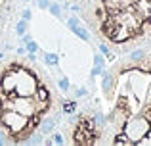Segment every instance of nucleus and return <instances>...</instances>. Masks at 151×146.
<instances>
[{
    "mask_svg": "<svg viewBox=\"0 0 151 146\" xmlns=\"http://www.w3.org/2000/svg\"><path fill=\"white\" fill-rule=\"evenodd\" d=\"M65 94L35 54L0 58V144H42L59 127Z\"/></svg>",
    "mask_w": 151,
    "mask_h": 146,
    "instance_id": "f257e3e1",
    "label": "nucleus"
},
{
    "mask_svg": "<svg viewBox=\"0 0 151 146\" xmlns=\"http://www.w3.org/2000/svg\"><path fill=\"white\" fill-rule=\"evenodd\" d=\"M101 146H151V38L101 75Z\"/></svg>",
    "mask_w": 151,
    "mask_h": 146,
    "instance_id": "f03ea898",
    "label": "nucleus"
},
{
    "mask_svg": "<svg viewBox=\"0 0 151 146\" xmlns=\"http://www.w3.org/2000/svg\"><path fill=\"white\" fill-rule=\"evenodd\" d=\"M71 10L115 56L151 38V0H71Z\"/></svg>",
    "mask_w": 151,
    "mask_h": 146,
    "instance_id": "7ed1b4c3",
    "label": "nucleus"
},
{
    "mask_svg": "<svg viewBox=\"0 0 151 146\" xmlns=\"http://www.w3.org/2000/svg\"><path fill=\"white\" fill-rule=\"evenodd\" d=\"M21 0H0V46L12 48V38L15 35V25L21 19Z\"/></svg>",
    "mask_w": 151,
    "mask_h": 146,
    "instance_id": "20e7f679",
    "label": "nucleus"
},
{
    "mask_svg": "<svg viewBox=\"0 0 151 146\" xmlns=\"http://www.w3.org/2000/svg\"><path fill=\"white\" fill-rule=\"evenodd\" d=\"M25 31H27V19L21 17V19L17 21V25H15V35H17V37H21Z\"/></svg>",
    "mask_w": 151,
    "mask_h": 146,
    "instance_id": "39448f33",
    "label": "nucleus"
},
{
    "mask_svg": "<svg viewBox=\"0 0 151 146\" xmlns=\"http://www.w3.org/2000/svg\"><path fill=\"white\" fill-rule=\"evenodd\" d=\"M50 12H52V14H54V15H59V17H61V8H59V6H55V4H50Z\"/></svg>",
    "mask_w": 151,
    "mask_h": 146,
    "instance_id": "423d86ee",
    "label": "nucleus"
},
{
    "mask_svg": "<svg viewBox=\"0 0 151 146\" xmlns=\"http://www.w3.org/2000/svg\"><path fill=\"white\" fill-rule=\"evenodd\" d=\"M27 48H29V52H37V50H38V46H37V42H29V44H27Z\"/></svg>",
    "mask_w": 151,
    "mask_h": 146,
    "instance_id": "0eeeda50",
    "label": "nucleus"
},
{
    "mask_svg": "<svg viewBox=\"0 0 151 146\" xmlns=\"http://www.w3.org/2000/svg\"><path fill=\"white\" fill-rule=\"evenodd\" d=\"M46 58H48V60H46L48 64H58V56H54V54H48Z\"/></svg>",
    "mask_w": 151,
    "mask_h": 146,
    "instance_id": "6e6552de",
    "label": "nucleus"
},
{
    "mask_svg": "<svg viewBox=\"0 0 151 146\" xmlns=\"http://www.w3.org/2000/svg\"><path fill=\"white\" fill-rule=\"evenodd\" d=\"M37 2H38V6H40V8H48L50 6L48 0H37Z\"/></svg>",
    "mask_w": 151,
    "mask_h": 146,
    "instance_id": "1a4fd4ad",
    "label": "nucleus"
},
{
    "mask_svg": "<svg viewBox=\"0 0 151 146\" xmlns=\"http://www.w3.org/2000/svg\"><path fill=\"white\" fill-rule=\"evenodd\" d=\"M21 2H25V0H21Z\"/></svg>",
    "mask_w": 151,
    "mask_h": 146,
    "instance_id": "9d476101",
    "label": "nucleus"
}]
</instances>
